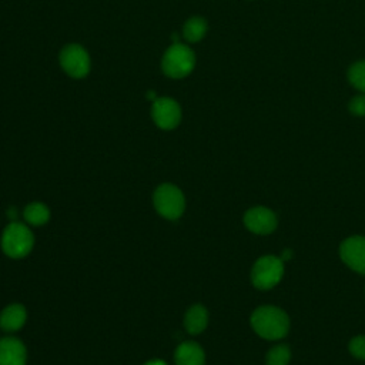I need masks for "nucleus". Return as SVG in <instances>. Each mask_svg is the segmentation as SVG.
Wrapping results in <instances>:
<instances>
[{"instance_id": "20", "label": "nucleus", "mask_w": 365, "mask_h": 365, "mask_svg": "<svg viewBox=\"0 0 365 365\" xmlns=\"http://www.w3.org/2000/svg\"><path fill=\"white\" fill-rule=\"evenodd\" d=\"M144 365H167V364L164 361H161V359H151V361L145 362Z\"/></svg>"}, {"instance_id": "4", "label": "nucleus", "mask_w": 365, "mask_h": 365, "mask_svg": "<svg viewBox=\"0 0 365 365\" xmlns=\"http://www.w3.org/2000/svg\"><path fill=\"white\" fill-rule=\"evenodd\" d=\"M153 204L160 215L167 220H177L185 210V198L182 191L174 184H161L153 194Z\"/></svg>"}, {"instance_id": "8", "label": "nucleus", "mask_w": 365, "mask_h": 365, "mask_svg": "<svg viewBox=\"0 0 365 365\" xmlns=\"http://www.w3.org/2000/svg\"><path fill=\"white\" fill-rule=\"evenodd\" d=\"M341 259L355 272L365 274V237L352 235L339 245Z\"/></svg>"}, {"instance_id": "6", "label": "nucleus", "mask_w": 365, "mask_h": 365, "mask_svg": "<svg viewBox=\"0 0 365 365\" xmlns=\"http://www.w3.org/2000/svg\"><path fill=\"white\" fill-rule=\"evenodd\" d=\"M58 63L63 71L73 78H83L90 73L91 61L87 50L77 43L67 44L58 54Z\"/></svg>"}, {"instance_id": "22", "label": "nucleus", "mask_w": 365, "mask_h": 365, "mask_svg": "<svg viewBox=\"0 0 365 365\" xmlns=\"http://www.w3.org/2000/svg\"><path fill=\"white\" fill-rule=\"evenodd\" d=\"M147 98H148V100H151V103H153V101L157 98V96H155V93H154L153 90H150V91L147 93Z\"/></svg>"}, {"instance_id": "18", "label": "nucleus", "mask_w": 365, "mask_h": 365, "mask_svg": "<svg viewBox=\"0 0 365 365\" xmlns=\"http://www.w3.org/2000/svg\"><path fill=\"white\" fill-rule=\"evenodd\" d=\"M348 110L355 117H365V93L354 96L348 103Z\"/></svg>"}, {"instance_id": "12", "label": "nucleus", "mask_w": 365, "mask_h": 365, "mask_svg": "<svg viewBox=\"0 0 365 365\" xmlns=\"http://www.w3.org/2000/svg\"><path fill=\"white\" fill-rule=\"evenodd\" d=\"M27 319V311L21 304H11L0 312V328L7 332L19 331Z\"/></svg>"}, {"instance_id": "7", "label": "nucleus", "mask_w": 365, "mask_h": 365, "mask_svg": "<svg viewBox=\"0 0 365 365\" xmlns=\"http://www.w3.org/2000/svg\"><path fill=\"white\" fill-rule=\"evenodd\" d=\"M151 118L161 130H173L181 121V107L171 97H157L151 106Z\"/></svg>"}, {"instance_id": "10", "label": "nucleus", "mask_w": 365, "mask_h": 365, "mask_svg": "<svg viewBox=\"0 0 365 365\" xmlns=\"http://www.w3.org/2000/svg\"><path fill=\"white\" fill-rule=\"evenodd\" d=\"M27 351L24 344L14 336L0 339V365H26Z\"/></svg>"}, {"instance_id": "14", "label": "nucleus", "mask_w": 365, "mask_h": 365, "mask_svg": "<svg viewBox=\"0 0 365 365\" xmlns=\"http://www.w3.org/2000/svg\"><path fill=\"white\" fill-rule=\"evenodd\" d=\"M208 31V23L204 17H190L182 26V36L188 43H197L205 37Z\"/></svg>"}, {"instance_id": "2", "label": "nucleus", "mask_w": 365, "mask_h": 365, "mask_svg": "<svg viewBox=\"0 0 365 365\" xmlns=\"http://www.w3.org/2000/svg\"><path fill=\"white\" fill-rule=\"evenodd\" d=\"M195 67V53L190 46L173 43L161 58V70L170 78H184Z\"/></svg>"}, {"instance_id": "19", "label": "nucleus", "mask_w": 365, "mask_h": 365, "mask_svg": "<svg viewBox=\"0 0 365 365\" xmlns=\"http://www.w3.org/2000/svg\"><path fill=\"white\" fill-rule=\"evenodd\" d=\"M348 349L352 356L365 361V335H356L349 341Z\"/></svg>"}, {"instance_id": "1", "label": "nucleus", "mask_w": 365, "mask_h": 365, "mask_svg": "<svg viewBox=\"0 0 365 365\" xmlns=\"http://www.w3.org/2000/svg\"><path fill=\"white\" fill-rule=\"evenodd\" d=\"M251 327L264 339H281L288 334L289 318L278 307L262 305L251 314Z\"/></svg>"}, {"instance_id": "5", "label": "nucleus", "mask_w": 365, "mask_h": 365, "mask_svg": "<svg viewBox=\"0 0 365 365\" xmlns=\"http://www.w3.org/2000/svg\"><path fill=\"white\" fill-rule=\"evenodd\" d=\"M284 275V261L279 257L264 255L259 257L252 269H251V281L258 289H271L274 288Z\"/></svg>"}, {"instance_id": "21", "label": "nucleus", "mask_w": 365, "mask_h": 365, "mask_svg": "<svg viewBox=\"0 0 365 365\" xmlns=\"http://www.w3.org/2000/svg\"><path fill=\"white\" fill-rule=\"evenodd\" d=\"M291 258V251L289 250H285L284 252H282V255H281V259L284 261V259H289Z\"/></svg>"}, {"instance_id": "15", "label": "nucleus", "mask_w": 365, "mask_h": 365, "mask_svg": "<svg viewBox=\"0 0 365 365\" xmlns=\"http://www.w3.org/2000/svg\"><path fill=\"white\" fill-rule=\"evenodd\" d=\"M23 215L30 225H44L50 220V210L43 202H31L24 208Z\"/></svg>"}, {"instance_id": "9", "label": "nucleus", "mask_w": 365, "mask_h": 365, "mask_svg": "<svg viewBox=\"0 0 365 365\" xmlns=\"http://www.w3.org/2000/svg\"><path fill=\"white\" fill-rule=\"evenodd\" d=\"M277 224L275 212L267 207H252L244 214V225L254 234L267 235L277 228Z\"/></svg>"}, {"instance_id": "17", "label": "nucleus", "mask_w": 365, "mask_h": 365, "mask_svg": "<svg viewBox=\"0 0 365 365\" xmlns=\"http://www.w3.org/2000/svg\"><path fill=\"white\" fill-rule=\"evenodd\" d=\"M291 359V349L288 345H275L272 346L265 358L267 365H288Z\"/></svg>"}, {"instance_id": "16", "label": "nucleus", "mask_w": 365, "mask_h": 365, "mask_svg": "<svg viewBox=\"0 0 365 365\" xmlns=\"http://www.w3.org/2000/svg\"><path fill=\"white\" fill-rule=\"evenodd\" d=\"M349 84L359 93H365V60L355 61L349 66L346 73Z\"/></svg>"}, {"instance_id": "3", "label": "nucleus", "mask_w": 365, "mask_h": 365, "mask_svg": "<svg viewBox=\"0 0 365 365\" xmlns=\"http://www.w3.org/2000/svg\"><path fill=\"white\" fill-rule=\"evenodd\" d=\"M34 245V237L30 228L19 221L10 222L1 235V250L10 258L26 257Z\"/></svg>"}, {"instance_id": "11", "label": "nucleus", "mask_w": 365, "mask_h": 365, "mask_svg": "<svg viewBox=\"0 0 365 365\" xmlns=\"http://www.w3.org/2000/svg\"><path fill=\"white\" fill-rule=\"evenodd\" d=\"M175 365H205V354L194 341L180 344L174 352Z\"/></svg>"}, {"instance_id": "13", "label": "nucleus", "mask_w": 365, "mask_h": 365, "mask_svg": "<svg viewBox=\"0 0 365 365\" xmlns=\"http://www.w3.org/2000/svg\"><path fill=\"white\" fill-rule=\"evenodd\" d=\"M207 324H208V311L205 309V307L195 304L185 312L184 325L190 334L195 335L202 332L207 328Z\"/></svg>"}]
</instances>
